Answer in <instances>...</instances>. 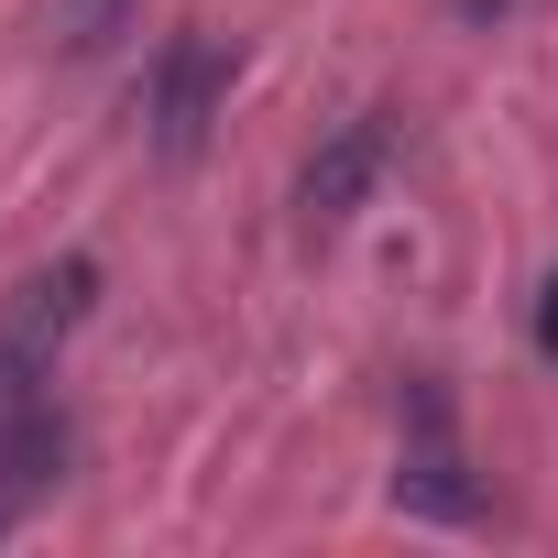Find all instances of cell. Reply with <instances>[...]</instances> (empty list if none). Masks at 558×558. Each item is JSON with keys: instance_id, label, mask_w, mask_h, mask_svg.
I'll list each match as a JSON object with an SVG mask.
<instances>
[{"instance_id": "obj_7", "label": "cell", "mask_w": 558, "mask_h": 558, "mask_svg": "<svg viewBox=\"0 0 558 558\" xmlns=\"http://www.w3.org/2000/svg\"><path fill=\"white\" fill-rule=\"evenodd\" d=\"M23 514H34V493H23V482H12V471H0V536H12V525H23Z\"/></svg>"}, {"instance_id": "obj_4", "label": "cell", "mask_w": 558, "mask_h": 558, "mask_svg": "<svg viewBox=\"0 0 558 558\" xmlns=\"http://www.w3.org/2000/svg\"><path fill=\"white\" fill-rule=\"evenodd\" d=\"M219 99H230V56H219L208 34H165V56H154V88H143L154 154H165V165H197V143H208Z\"/></svg>"}, {"instance_id": "obj_5", "label": "cell", "mask_w": 558, "mask_h": 558, "mask_svg": "<svg viewBox=\"0 0 558 558\" xmlns=\"http://www.w3.org/2000/svg\"><path fill=\"white\" fill-rule=\"evenodd\" d=\"M121 23H132V0H56V12H45V34H56L66 56H99Z\"/></svg>"}, {"instance_id": "obj_1", "label": "cell", "mask_w": 558, "mask_h": 558, "mask_svg": "<svg viewBox=\"0 0 558 558\" xmlns=\"http://www.w3.org/2000/svg\"><path fill=\"white\" fill-rule=\"evenodd\" d=\"M88 296H99V263H88V252H66V263L23 274V286L0 296V416L56 405V351L77 340Z\"/></svg>"}, {"instance_id": "obj_3", "label": "cell", "mask_w": 558, "mask_h": 558, "mask_svg": "<svg viewBox=\"0 0 558 558\" xmlns=\"http://www.w3.org/2000/svg\"><path fill=\"white\" fill-rule=\"evenodd\" d=\"M384 165H395V110H351V121L307 154V175H296V219H307L318 241H329V230H351V219L373 208Z\"/></svg>"}, {"instance_id": "obj_2", "label": "cell", "mask_w": 558, "mask_h": 558, "mask_svg": "<svg viewBox=\"0 0 558 558\" xmlns=\"http://www.w3.org/2000/svg\"><path fill=\"white\" fill-rule=\"evenodd\" d=\"M395 504L416 525H482V482H471V449H460L438 373H405V395H395Z\"/></svg>"}, {"instance_id": "obj_6", "label": "cell", "mask_w": 558, "mask_h": 558, "mask_svg": "<svg viewBox=\"0 0 558 558\" xmlns=\"http://www.w3.org/2000/svg\"><path fill=\"white\" fill-rule=\"evenodd\" d=\"M536 351L558 362V274H547V286H536Z\"/></svg>"}, {"instance_id": "obj_8", "label": "cell", "mask_w": 558, "mask_h": 558, "mask_svg": "<svg viewBox=\"0 0 558 558\" xmlns=\"http://www.w3.org/2000/svg\"><path fill=\"white\" fill-rule=\"evenodd\" d=\"M460 12H471V23H493V12H504V0H460Z\"/></svg>"}]
</instances>
